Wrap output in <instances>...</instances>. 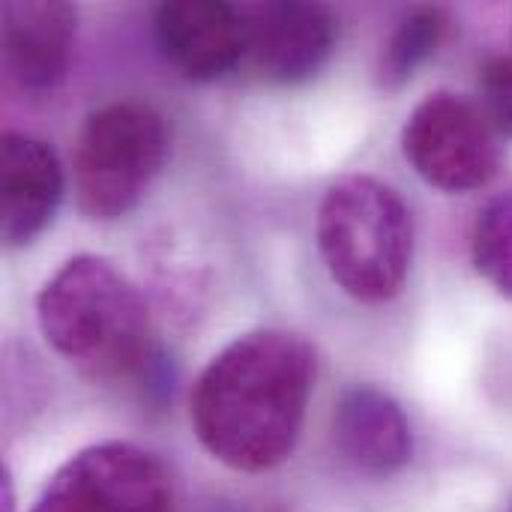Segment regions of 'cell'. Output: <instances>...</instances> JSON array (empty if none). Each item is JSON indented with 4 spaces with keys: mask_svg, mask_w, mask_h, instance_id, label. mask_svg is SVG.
I'll return each instance as SVG.
<instances>
[{
    "mask_svg": "<svg viewBox=\"0 0 512 512\" xmlns=\"http://www.w3.org/2000/svg\"><path fill=\"white\" fill-rule=\"evenodd\" d=\"M318 381V354L300 333L261 327L228 342L192 390V432L225 468L264 474L297 447Z\"/></svg>",
    "mask_w": 512,
    "mask_h": 512,
    "instance_id": "obj_1",
    "label": "cell"
},
{
    "mask_svg": "<svg viewBox=\"0 0 512 512\" xmlns=\"http://www.w3.org/2000/svg\"><path fill=\"white\" fill-rule=\"evenodd\" d=\"M36 321L42 339L90 381L123 384L153 366L147 303L102 255L69 258L42 285Z\"/></svg>",
    "mask_w": 512,
    "mask_h": 512,
    "instance_id": "obj_2",
    "label": "cell"
},
{
    "mask_svg": "<svg viewBox=\"0 0 512 512\" xmlns=\"http://www.w3.org/2000/svg\"><path fill=\"white\" fill-rule=\"evenodd\" d=\"M315 237L327 273L357 303L378 306L405 288L414 261V216L378 177L336 180L321 198Z\"/></svg>",
    "mask_w": 512,
    "mask_h": 512,
    "instance_id": "obj_3",
    "label": "cell"
},
{
    "mask_svg": "<svg viewBox=\"0 0 512 512\" xmlns=\"http://www.w3.org/2000/svg\"><path fill=\"white\" fill-rule=\"evenodd\" d=\"M168 159L165 117L138 99H117L87 114L75 153L72 183L78 210L96 222L129 216Z\"/></svg>",
    "mask_w": 512,
    "mask_h": 512,
    "instance_id": "obj_4",
    "label": "cell"
},
{
    "mask_svg": "<svg viewBox=\"0 0 512 512\" xmlns=\"http://www.w3.org/2000/svg\"><path fill=\"white\" fill-rule=\"evenodd\" d=\"M402 153L420 180L453 195L489 186L504 162L501 135L483 105L453 90L429 93L408 114Z\"/></svg>",
    "mask_w": 512,
    "mask_h": 512,
    "instance_id": "obj_5",
    "label": "cell"
},
{
    "mask_svg": "<svg viewBox=\"0 0 512 512\" xmlns=\"http://www.w3.org/2000/svg\"><path fill=\"white\" fill-rule=\"evenodd\" d=\"M30 512H174V477L156 453L102 441L66 459Z\"/></svg>",
    "mask_w": 512,
    "mask_h": 512,
    "instance_id": "obj_6",
    "label": "cell"
},
{
    "mask_svg": "<svg viewBox=\"0 0 512 512\" xmlns=\"http://www.w3.org/2000/svg\"><path fill=\"white\" fill-rule=\"evenodd\" d=\"M246 9V60L270 84L315 78L336 51L339 18L321 3H258Z\"/></svg>",
    "mask_w": 512,
    "mask_h": 512,
    "instance_id": "obj_7",
    "label": "cell"
},
{
    "mask_svg": "<svg viewBox=\"0 0 512 512\" xmlns=\"http://www.w3.org/2000/svg\"><path fill=\"white\" fill-rule=\"evenodd\" d=\"M162 57L189 81H216L246 60V9L222 0H174L153 21Z\"/></svg>",
    "mask_w": 512,
    "mask_h": 512,
    "instance_id": "obj_8",
    "label": "cell"
},
{
    "mask_svg": "<svg viewBox=\"0 0 512 512\" xmlns=\"http://www.w3.org/2000/svg\"><path fill=\"white\" fill-rule=\"evenodd\" d=\"M339 459L366 477H393L414 459V429L405 408L372 384L348 387L333 411Z\"/></svg>",
    "mask_w": 512,
    "mask_h": 512,
    "instance_id": "obj_9",
    "label": "cell"
},
{
    "mask_svg": "<svg viewBox=\"0 0 512 512\" xmlns=\"http://www.w3.org/2000/svg\"><path fill=\"white\" fill-rule=\"evenodd\" d=\"M0 171V234L9 249H21L54 222L63 198V168L42 138L6 132Z\"/></svg>",
    "mask_w": 512,
    "mask_h": 512,
    "instance_id": "obj_10",
    "label": "cell"
},
{
    "mask_svg": "<svg viewBox=\"0 0 512 512\" xmlns=\"http://www.w3.org/2000/svg\"><path fill=\"white\" fill-rule=\"evenodd\" d=\"M78 15L69 3H6L3 6V63L12 81L30 93L54 90L72 63Z\"/></svg>",
    "mask_w": 512,
    "mask_h": 512,
    "instance_id": "obj_11",
    "label": "cell"
},
{
    "mask_svg": "<svg viewBox=\"0 0 512 512\" xmlns=\"http://www.w3.org/2000/svg\"><path fill=\"white\" fill-rule=\"evenodd\" d=\"M447 33V15L435 6H420L408 12L384 42L375 66V81L381 90H402L414 72L438 51Z\"/></svg>",
    "mask_w": 512,
    "mask_h": 512,
    "instance_id": "obj_12",
    "label": "cell"
},
{
    "mask_svg": "<svg viewBox=\"0 0 512 512\" xmlns=\"http://www.w3.org/2000/svg\"><path fill=\"white\" fill-rule=\"evenodd\" d=\"M471 261L477 273L512 300V186L492 195L471 234Z\"/></svg>",
    "mask_w": 512,
    "mask_h": 512,
    "instance_id": "obj_13",
    "label": "cell"
},
{
    "mask_svg": "<svg viewBox=\"0 0 512 512\" xmlns=\"http://www.w3.org/2000/svg\"><path fill=\"white\" fill-rule=\"evenodd\" d=\"M480 96V105L498 129V135L512 138V51H498L483 60Z\"/></svg>",
    "mask_w": 512,
    "mask_h": 512,
    "instance_id": "obj_14",
    "label": "cell"
},
{
    "mask_svg": "<svg viewBox=\"0 0 512 512\" xmlns=\"http://www.w3.org/2000/svg\"><path fill=\"white\" fill-rule=\"evenodd\" d=\"M0 512H15V480L9 468H0Z\"/></svg>",
    "mask_w": 512,
    "mask_h": 512,
    "instance_id": "obj_15",
    "label": "cell"
},
{
    "mask_svg": "<svg viewBox=\"0 0 512 512\" xmlns=\"http://www.w3.org/2000/svg\"><path fill=\"white\" fill-rule=\"evenodd\" d=\"M507 512H512V504H510V510H507Z\"/></svg>",
    "mask_w": 512,
    "mask_h": 512,
    "instance_id": "obj_16",
    "label": "cell"
}]
</instances>
